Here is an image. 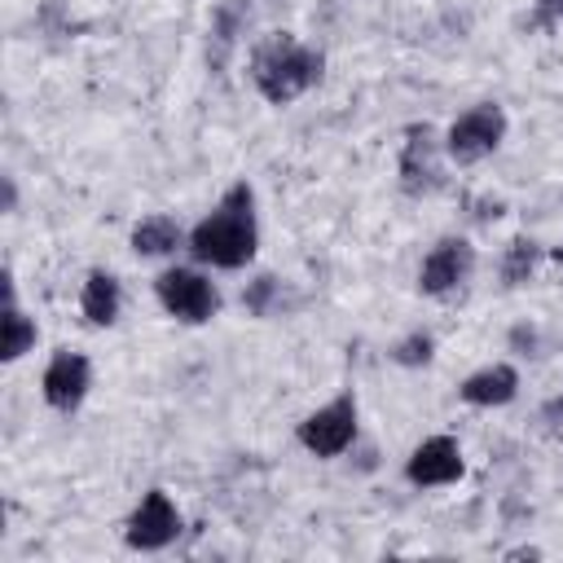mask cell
<instances>
[{
  "mask_svg": "<svg viewBox=\"0 0 563 563\" xmlns=\"http://www.w3.org/2000/svg\"><path fill=\"white\" fill-rule=\"evenodd\" d=\"M189 255L207 268H246L260 246V224H255V194L246 180L229 185L224 198L189 229Z\"/></svg>",
  "mask_w": 563,
  "mask_h": 563,
  "instance_id": "1",
  "label": "cell"
},
{
  "mask_svg": "<svg viewBox=\"0 0 563 563\" xmlns=\"http://www.w3.org/2000/svg\"><path fill=\"white\" fill-rule=\"evenodd\" d=\"M321 53L295 40L290 31H273L251 53V84L268 106H290L321 79Z\"/></svg>",
  "mask_w": 563,
  "mask_h": 563,
  "instance_id": "2",
  "label": "cell"
},
{
  "mask_svg": "<svg viewBox=\"0 0 563 563\" xmlns=\"http://www.w3.org/2000/svg\"><path fill=\"white\" fill-rule=\"evenodd\" d=\"M154 295H158L163 312L176 317V321H185V325H202V321H211L220 312L216 282L207 273H198V268H185V264L163 268L154 277Z\"/></svg>",
  "mask_w": 563,
  "mask_h": 563,
  "instance_id": "3",
  "label": "cell"
},
{
  "mask_svg": "<svg viewBox=\"0 0 563 563\" xmlns=\"http://www.w3.org/2000/svg\"><path fill=\"white\" fill-rule=\"evenodd\" d=\"M501 141H506V110L497 101H479V106L462 110L449 123V132H444V158H453L457 167H471V163L488 158Z\"/></svg>",
  "mask_w": 563,
  "mask_h": 563,
  "instance_id": "4",
  "label": "cell"
},
{
  "mask_svg": "<svg viewBox=\"0 0 563 563\" xmlns=\"http://www.w3.org/2000/svg\"><path fill=\"white\" fill-rule=\"evenodd\" d=\"M356 396L352 391H339L334 400H325L321 409H312L299 427H295V440L312 453V457H339L356 444Z\"/></svg>",
  "mask_w": 563,
  "mask_h": 563,
  "instance_id": "5",
  "label": "cell"
},
{
  "mask_svg": "<svg viewBox=\"0 0 563 563\" xmlns=\"http://www.w3.org/2000/svg\"><path fill=\"white\" fill-rule=\"evenodd\" d=\"M444 141H435L431 123H409L405 128V145H400V189L409 198H427L444 185Z\"/></svg>",
  "mask_w": 563,
  "mask_h": 563,
  "instance_id": "6",
  "label": "cell"
},
{
  "mask_svg": "<svg viewBox=\"0 0 563 563\" xmlns=\"http://www.w3.org/2000/svg\"><path fill=\"white\" fill-rule=\"evenodd\" d=\"M176 537H180V510L167 497V488L141 493V501L132 506V515L123 523V541L132 550H167Z\"/></svg>",
  "mask_w": 563,
  "mask_h": 563,
  "instance_id": "7",
  "label": "cell"
},
{
  "mask_svg": "<svg viewBox=\"0 0 563 563\" xmlns=\"http://www.w3.org/2000/svg\"><path fill=\"white\" fill-rule=\"evenodd\" d=\"M471 273H475V246L466 238H440L418 268V290L431 299H444V295L462 290L471 282Z\"/></svg>",
  "mask_w": 563,
  "mask_h": 563,
  "instance_id": "8",
  "label": "cell"
},
{
  "mask_svg": "<svg viewBox=\"0 0 563 563\" xmlns=\"http://www.w3.org/2000/svg\"><path fill=\"white\" fill-rule=\"evenodd\" d=\"M462 475H466V457H462V444L453 435H427L405 457V479L413 488H449Z\"/></svg>",
  "mask_w": 563,
  "mask_h": 563,
  "instance_id": "9",
  "label": "cell"
},
{
  "mask_svg": "<svg viewBox=\"0 0 563 563\" xmlns=\"http://www.w3.org/2000/svg\"><path fill=\"white\" fill-rule=\"evenodd\" d=\"M88 387H92V365H88L84 352L62 347V352L48 356L44 378H40V391H44V400H48L57 413H75V409L84 405Z\"/></svg>",
  "mask_w": 563,
  "mask_h": 563,
  "instance_id": "10",
  "label": "cell"
},
{
  "mask_svg": "<svg viewBox=\"0 0 563 563\" xmlns=\"http://www.w3.org/2000/svg\"><path fill=\"white\" fill-rule=\"evenodd\" d=\"M515 391H519V369H515V365H506V361H493V365L475 369V374L457 387V396H462L466 405H475V409L510 405V400H515Z\"/></svg>",
  "mask_w": 563,
  "mask_h": 563,
  "instance_id": "11",
  "label": "cell"
},
{
  "mask_svg": "<svg viewBox=\"0 0 563 563\" xmlns=\"http://www.w3.org/2000/svg\"><path fill=\"white\" fill-rule=\"evenodd\" d=\"M79 308H84V317L92 325H114L119 312H123V286H119V277L106 273V268H92L84 277V290H79Z\"/></svg>",
  "mask_w": 563,
  "mask_h": 563,
  "instance_id": "12",
  "label": "cell"
},
{
  "mask_svg": "<svg viewBox=\"0 0 563 563\" xmlns=\"http://www.w3.org/2000/svg\"><path fill=\"white\" fill-rule=\"evenodd\" d=\"M185 229L172 220V216H145L132 224V251L145 255V260H158V255H172L176 246H185Z\"/></svg>",
  "mask_w": 563,
  "mask_h": 563,
  "instance_id": "13",
  "label": "cell"
},
{
  "mask_svg": "<svg viewBox=\"0 0 563 563\" xmlns=\"http://www.w3.org/2000/svg\"><path fill=\"white\" fill-rule=\"evenodd\" d=\"M31 347H35V321L18 308L13 282L4 277V343H0V356H4V361H22Z\"/></svg>",
  "mask_w": 563,
  "mask_h": 563,
  "instance_id": "14",
  "label": "cell"
},
{
  "mask_svg": "<svg viewBox=\"0 0 563 563\" xmlns=\"http://www.w3.org/2000/svg\"><path fill=\"white\" fill-rule=\"evenodd\" d=\"M537 260H541V246L532 238H515L501 255V282L506 286H523L532 273H537Z\"/></svg>",
  "mask_w": 563,
  "mask_h": 563,
  "instance_id": "15",
  "label": "cell"
},
{
  "mask_svg": "<svg viewBox=\"0 0 563 563\" xmlns=\"http://www.w3.org/2000/svg\"><path fill=\"white\" fill-rule=\"evenodd\" d=\"M431 356H435V339H431L427 330H413V334H405V339L391 347V361H396V365H409V369H413V365H427Z\"/></svg>",
  "mask_w": 563,
  "mask_h": 563,
  "instance_id": "16",
  "label": "cell"
},
{
  "mask_svg": "<svg viewBox=\"0 0 563 563\" xmlns=\"http://www.w3.org/2000/svg\"><path fill=\"white\" fill-rule=\"evenodd\" d=\"M273 299H277V277H255V282L242 290V303H246V312H255V317H268V312H273Z\"/></svg>",
  "mask_w": 563,
  "mask_h": 563,
  "instance_id": "17",
  "label": "cell"
},
{
  "mask_svg": "<svg viewBox=\"0 0 563 563\" xmlns=\"http://www.w3.org/2000/svg\"><path fill=\"white\" fill-rule=\"evenodd\" d=\"M563 22V0H532V13H528V26L537 31H550Z\"/></svg>",
  "mask_w": 563,
  "mask_h": 563,
  "instance_id": "18",
  "label": "cell"
},
{
  "mask_svg": "<svg viewBox=\"0 0 563 563\" xmlns=\"http://www.w3.org/2000/svg\"><path fill=\"white\" fill-rule=\"evenodd\" d=\"M537 422H541V427H545L550 435H563V391H559V396H550V400L541 405Z\"/></svg>",
  "mask_w": 563,
  "mask_h": 563,
  "instance_id": "19",
  "label": "cell"
}]
</instances>
